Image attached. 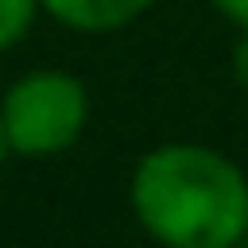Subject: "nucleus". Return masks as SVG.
Returning a JSON list of instances; mask_svg holds the SVG:
<instances>
[{
	"label": "nucleus",
	"mask_w": 248,
	"mask_h": 248,
	"mask_svg": "<svg viewBox=\"0 0 248 248\" xmlns=\"http://www.w3.org/2000/svg\"><path fill=\"white\" fill-rule=\"evenodd\" d=\"M239 42H234V51H230V69H234V83L248 92V28H239Z\"/></svg>",
	"instance_id": "obj_5"
},
{
	"label": "nucleus",
	"mask_w": 248,
	"mask_h": 248,
	"mask_svg": "<svg viewBox=\"0 0 248 248\" xmlns=\"http://www.w3.org/2000/svg\"><path fill=\"white\" fill-rule=\"evenodd\" d=\"M5 156H9V142H5V124H0V166H5Z\"/></svg>",
	"instance_id": "obj_7"
},
{
	"label": "nucleus",
	"mask_w": 248,
	"mask_h": 248,
	"mask_svg": "<svg viewBox=\"0 0 248 248\" xmlns=\"http://www.w3.org/2000/svg\"><path fill=\"white\" fill-rule=\"evenodd\" d=\"M37 14H42V0H0V51L23 42L32 32Z\"/></svg>",
	"instance_id": "obj_4"
},
{
	"label": "nucleus",
	"mask_w": 248,
	"mask_h": 248,
	"mask_svg": "<svg viewBox=\"0 0 248 248\" xmlns=\"http://www.w3.org/2000/svg\"><path fill=\"white\" fill-rule=\"evenodd\" d=\"M5 142L18 156H60L88 129V88L64 69H32L0 97Z\"/></svg>",
	"instance_id": "obj_2"
},
{
	"label": "nucleus",
	"mask_w": 248,
	"mask_h": 248,
	"mask_svg": "<svg viewBox=\"0 0 248 248\" xmlns=\"http://www.w3.org/2000/svg\"><path fill=\"white\" fill-rule=\"evenodd\" d=\"M234 248H244V244H234Z\"/></svg>",
	"instance_id": "obj_8"
},
{
	"label": "nucleus",
	"mask_w": 248,
	"mask_h": 248,
	"mask_svg": "<svg viewBox=\"0 0 248 248\" xmlns=\"http://www.w3.org/2000/svg\"><path fill=\"white\" fill-rule=\"evenodd\" d=\"M216 9H221L225 18H230L234 28H248V0H212Z\"/></svg>",
	"instance_id": "obj_6"
},
{
	"label": "nucleus",
	"mask_w": 248,
	"mask_h": 248,
	"mask_svg": "<svg viewBox=\"0 0 248 248\" xmlns=\"http://www.w3.org/2000/svg\"><path fill=\"white\" fill-rule=\"evenodd\" d=\"M129 202L161 248H234L248 234V175L202 142H161L133 166Z\"/></svg>",
	"instance_id": "obj_1"
},
{
	"label": "nucleus",
	"mask_w": 248,
	"mask_h": 248,
	"mask_svg": "<svg viewBox=\"0 0 248 248\" xmlns=\"http://www.w3.org/2000/svg\"><path fill=\"white\" fill-rule=\"evenodd\" d=\"M42 9L69 32H120L152 9V0H42Z\"/></svg>",
	"instance_id": "obj_3"
}]
</instances>
